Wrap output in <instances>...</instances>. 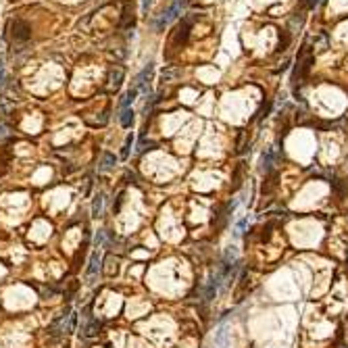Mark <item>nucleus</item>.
I'll return each instance as SVG.
<instances>
[{"mask_svg": "<svg viewBox=\"0 0 348 348\" xmlns=\"http://www.w3.org/2000/svg\"><path fill=\"white\" fill-rule=\"evenodd\" d=\"M71 317V308H65V311H61L55 319L50 321V326H48V336L50 338H61V336H65L67 334V319Z\"/></svg>", "mask_w": 348, "mask_h": 348, "instance_id": "f257e3e1", "label": "nucleus"}, {"mask_svg": "<svg viewBox=\"0 0 348 348\" xmlns=\"http://www.w3.org/2000/svg\"><path fill=\"white\" fill-rule=\"evenodd\" d=\"M11 38L15 42H27L29 38H32V27H29L25 21L15 19V21H11Z\"/></svg>", "mask_w": 348, "mask_h": 348, "instance_id": "f03ea898", "label": "nucleus"}, {"mask_svg": "<svg viewBox=\"0 0 348 348\" xmlns=\"http://www.w3.org/2000/svg\"><path fill=\"white\" fill-rule=\"evenodd\" d=\"M190 36V21L184 19L180 25H177L173 29V36H171V46H177V48H182V46L185 44V40H188Z\"/></svg>", "mask_w": 348, "mask_h": 348, "instance_id": "7ed1b4c3", "label": "nucleus"}, {"mask_svg": "<svg viewBox=\"0 0 348 348\" xmlns=\"http://www.w3.org/2000/svg\"><path fill=\"white\" fill-rule=\"evenodd\" d=\"M100 269H102V257H100V252L94 250L90 254V261H88V269H86V280L92 284L96 280V275L100 273Z\"/></svg>", "mask_w": 348, "mask_h": 348, "instance_id": "20e7f679", "label": "nucleus"}, {"mask_svg": "<svg viewBox=\"0 0 348 348\" xmlns=\"http://www.w3.org/2000/svg\"><path fill=\"white\" fill-rule=\"evenodd\" d=\"M123 77H125V71H123V67L115 65V67L111 69V73H109V90H111V92H117V90L121 88Z\"/></svg>", "mask_w": 348, "mask_h": 348, "instance_id": "39448f33", "label": "nucleus"}, {"mask_svg": "<svg viewBox=\"0 0 348 348\" xmlns=\"http://www.w3.org/2000/svg\"><path fill=\"white\" fill-rule=\"evenodd\" d=\"M311 65H313V57L308 55V57H303L298 61V67H296V71H294V82H303L307 73L311 71Z\"/></svg>", "mask_w": 348, "mask_h": 348, "instance_id": "423d86ee", "label": "nucleus"}, {"mask_svg": "<svg viewBox=\"0 0 348 348\" xmlns=\"http://www.w3.org/2000/svg\"><path fill=\"white\" fill-rule=\"evenodd\" d=\"M180 75H182V69L180 67H177V65H167L163 71H161V80H163V82H175Z\"/></svg>", "mask_w": 348, "mask_h": 348, "instance_id": "0eeeda50", "label": "nucleus"}, {"mask_svg": "<svg viewBox=\"0 0 348 348\" xmlns=\"http://www.w3.org/2000/svg\"><path fill=\"white\" fill-rule=\"evenodd\" d=\"M102 211H104V194L94 196V203H92V217H102Z\"/></svg>", "mask_w": 348, "mask_h": 348, "instance_id": "6e6552de", "label": "nucleus"}, {"mask_svg": "<svg viewBox=\"0 0 348 348\" xmlns=\"http://www.w3.org/2000/svg\"><path fill=\"white\" fill-rule=\"evenodd\" d=\"M83 336L86 338H94V336H98V331H100V321L98 319H88V323L83 326Z\"/></svg>", "mask_w": 348, "mask_h": 348, "instance_id": "1a4fd4ad", "label": "nucleus"}, {"mask_svg": "<svg viewBox=\"0 0 348 348\" xmlns=\"http://www.w3.org/2000/svg\"><path fill=\"white\" fill-rule=\"evenodd\" d=\"M313 46H315V52H326L328 50V36L326 34H317L313 38Z\"/></svg>", "mask_w": 348, "mask_h": 348, "instance_id": "9d476101", "label": "nucleus"}, {"mask_svg": "<svg viewBox=\"0 0 348 348\" xmlns=\"http://www.w3.org/2000/svg\"><path fill=\"white\" fill-rule=\"evenodd\" d=\"M115 154H111V152H104L102 154V161H100V171H109V169H113L115 167Z\"/></svg>", "mask_w": 348, "mask_h": 348, "instance_id": "9b49d317", "label": "nucleus"}, {"mask_svg": "<svg viewBox=\"0 0 348 348\" xmlns=\"http://www.w3.org/2000/svg\"><path fill=\"white\" fill-rule=\"evenodd\" d=\"M119 121H121L123 127H131V123H134V111H131V109H123Z\"/></svg>", "mask_w": 348, "mask_h": 348, "instance_id": "f8f14e48", "label": "nucleus"}, {"mask_svg": "<svg viewBox=\"0 0 348 348\" xmlns=\"http://www.w3.org/2000/svg\"><path fill=\"white\" fill-rule=\"evenodd\" d=\"M290 44V34H286L282 32L280 34V44H277V50H286V46Z\"/></svg>", "mask_w": 348, "mask_h": 348, "instance_id": "ddd939ff", "label": "nucleus"}, {"mask_svg": "<svg viewBox=\"0 0 348 348\" xmlns=\"http://www.w3.org/2000/svg\"><path fill=\"white\" fill-rule=\"evenodd\" d=\"M246 131H240V138H238V152H244L246 148Z\"/></svg>", "mask_w": 348, "mask_h": 348, "instance_id": "4468645a", "label": "nucleus"}, {"mask_svg": "<svg viewBox=\"0 0 348 348\" xmlns=\"http://www.w3.org/2000/svg\"><path fill=\"white\" fill-rule=\"evenodd\" d=\"M104 244V229H100L98 234H96V240H94V246L98 248V246H102Z\"/></svg>", "mask_w": 348, "mask_h": 348, "instance_id": "2eb2a0df", "label": "nucleus"}, {"mask_svg": "<svg viewBox=\"0 0 348 348\" xmlns=\"http://www.w3.org/2000/svg\"><path fill=\"white\" fill-rule=\"evenodd\" d=\"M129 146H131V138H127V142H125V146H123V150H121V157H123V159H127V154H129Z\"/></svg>", "mask_w": 348, "mask_h": 348, "instance_id": "dca6fc26", "label": "nucleus"}, {"mask_svg": "<svg viewBox=\"0 0 348 348\" xmlns=\"http://www.w3.org/2000/svg\"><path fill=\"white\" fill-rule=\"evenodd\" d=\"M269 109H271V102H265V106H263V109H261V113H259V117H261V119H263V117H267Z\"/></svg>", "mask_w": 348, "mask_h": 348, "instance_id": "f3484780", "label": "nucleus"}, {"mask_svg": "<svg viewBox=\"0 0 348 348\" xmlns=\"http://www.w3.org/2000/svg\"><path fill=\"white\" fill-rule=\"evenodd\" d=\"M317 2H319V0H308V6H315Z\"/></svg>", "mask_w": 348, "mask_h": 348, "instance_id": "a211bd4d", "label": "nucleus"}]
</instances>
